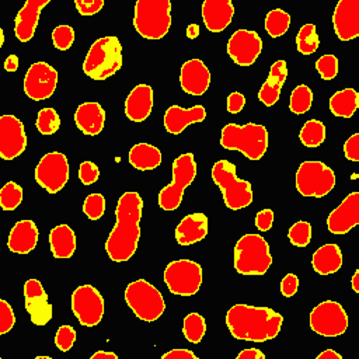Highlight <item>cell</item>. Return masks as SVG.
<instances>
[{
    "label": "cell",
    "mask_w": 359,
    "mask_h": 359,
    "mask_svg": "<svg viewBox=\"0 0 359 359\" xmlns=\"http://www.w3.org/2000/svg\"><path fill=\"white\" fill-rule=\"evenodd\" d=\"M205 118L206 109L202 105H194L191 108L171 105L164 114V128L171 135H180L188 125L202 122Z\"/></svg>",
    "instance_id": "603a6c76"
},
{
    "label": "cell",
    "mask_w": 359,
    "mask_h": 359,
    "mask_svg": "<svg viewBox=\"0 0 359 359\" xmlns=\"http://www.w3.org/2000/svg\"><path fill=\"white\" fill-rule=\"evenodd\" d=\"M170 11V0H137L133 27L146 39H160L171 27Z\"/></svg>",
    "instance_id": "5b68a950"
},
{
    "label": "cell",
    "mask_w": 359,
    "mask_h": 359,
    "mask_svg": "<svg viewBox=\"0 0 359 359\" xmlns=\"http://www.w3.org/2000/svg\"><path fill=\"white\" fill-rule=\"evenodd\" d=\"M220 146L238 150L250 160H259L268 147V132L264 125L227 123L222 129Z\"/></svg>",
    "instance_id": "3957f363"
},
{
    "label": "cell",
    "mask_w": 359,
    "mask_h": 359,
    "mask_svg": "<svg viewBox=\"0 0 359 359\" xmlns=\"http://www.w3.org/2000/svg\"><path fill=\"white\" fill-rule=\"evenodd\" d=\"M52 41L56 49L67 50L74 42V29L70 25H57L52 31Z\"/></svg>",
    "instance_id": "7bdbcfd3"
},
{
    "label": "cell",
    "mask_w": 359,
    "mask_h": 359,
    "mask_svg": "<svg viewBox=\"0 0 359 359\" xmlns=\"http://www.w3.org/2000/svg\"><path fill=\"white\" fill-rule=\"evenodd\" d=\"M342 356L338 353V352H335L334 349H325V351H323L318 356H317V359H341Z\"/></svg>",
    "instance_id": "6f0895ef"
},
{
    "label": "cell",
    "mask_w": 359,
    "mask_h": 359,
    "mask_svg": "<svg viewBox=\"0 0 359 359\" xmlns=\"http://www.w3.org/2000/svg\"><path fill=\"white\" fill-rule=\"evenodd\" d=\"M234 14L230 0H205L202 4V18L210 32H220L229 27Z\"/></svg>",
    "instance_id": "cb8c5ba5"
},
{
    "label": "cell",
    "mask_w": 359,
    "mask_h": 359,
    "mask_svg": "<svg viewBox=\"0 0 359 359\" xmlns=\"http://www.w3.org/2000/svg\"><path fill=\"white\" fill-rule=\"evenodd\" d=\"M359 107V94L353 88H344L337 91L330 98V111L335 116L351 118Z\"/></svg>",
    "instance_id": "d6a6232c"
},
{
    "label": "cell",
    "mask_w": 359,
    "mask_h": 359,
    "mask_svg": "<svg viewBox=\"0 0 359 359\" xmlns=\"http://www.w3.org/2000/svg\"><path fill=\"white\" fill-rule=\"evenodd\" d=\"M72 311L81 325L94 327L104 316V299L94 286H79L72 293Z\"/></svg>",
    "instance_id": "5bb4252c"
},
{
    "label": "cell",
    "mask_w": 359,
    "mask_h": 359,
    "mask_svg": "<svg viewBox=\"0 0 359 359\" xmlns=\"http://www.w3.org/2000/svg\"><path fill=\"white\" fill-rule=\"evenodd\" d=\"M261 50L262 39L255 31L237 29L227 42V53L238 66H251Z\"/></svg>",
    "instance_id": "2e32d148"
},
{
    "label": "cell",
    "mask_w": 359,
    "mask_h": 359,
    "mask_svg": "<svg viewBox=\"0 0 359 359\" xmlns=\"http://www.w3.org/2000/svg\"><path fill=\"white\" fill-rule=\"evenodd\" d=\"M196 177V163L192 153H184L172 161V181L158 192V206L163 210H175L182 202L185 188Z\"/></svg>",
    "instance_id": "9c48e42d"
},
{
    "label": "cell",
    "mask_w": 359,
    "mask_h": 359,
    "mask_svg": "<svg viewBox=\"0 0 359 359\" xmlns=\"http://www.w3.org/2000/svg\"><path fill=\"white\" fill-rule=\"evenodd\" d=\"M36 129L42 135H52L60 126V118L53 108H42L36 116Z\"/></svg>",
    "instance_id": "ab89813d"
},
{
    "label": "cell",
    "mask_w": 359,
    "mask_h": 359,
    "mask_svg": "<svg viewBox=\"0 0 359 359\" xmlns=\"http://www.w3.org/2000/svg\"><path fill=\"white\" fill-rule=\"evenodd\" d=\"M163 359H196V355L188 349H171L163 355Z\"/></svg>",
    "instance_id": "db71d44e"
},
{
    "label": "cell",
    "mask_w": 359,
    "mask_h": 359,
    "mask_svg": "<svg viewBox=\"0 0 359 359\" xmlns=\"http://www.w3.org/2000/svg\"><path fill=\"white\" fill-rule=\"evenodd\" d=\"M3 42H4V35H3V29H0V46L3 45Z\"/></svg>",
    "instance_id": "6125c7cd"
},
{
    "label": "cell",
    "mask_w": 359,
    "mask_h": 359,
    "mask_svg": "<svg viewBox=\"0 0 359 359\" xmlns=\"http://www.w3.org/2000/svg\"><path fill=\"white\" fill-rule=\"evenodd\" d=\"M359 223V192H351L327 217L328 231L346 234Z\"/></svg>",
    "instance_id": "d6986e66"
},
{
    "label": "cell",
    "mask_w": 359,
    "mask_h": 359,
    "mask_svg": "<svg viewBox=\"0 0 359 359\" xmlns=\"http://www.w3.org/2000/svg\"><path fill=\"white\" fill-rule=\"evenodd\" d=\"M15 323V316L11 306L6 300H0V334L8 332Z\"/></svg>",
    "instance_id": "bcb514c9"
},
{
    "label": "cell",
    "mask_w": 359,
    "mask_h": 359,
    "mask_svg": "<svg viewBox=\"0 0 359 359\" xmlns=\"http://www.w3.org/2000/svg\"><path fill=\"white\" fill-rule=\"evenodd\" d=\"M287 77V67L285 60H276L269 70L266 81L261 86V90L258 91L259 101L266 105L272 107L280 95L282 86Z\"/></svg>",
    "instance_id": "f1b7e54d"
},
{
    "label": "cell",
    "mask_w": 359,
    "mask_h": 359,
    "mask_svg": "<svg viewBox=\"0 0 359 359\" xmlns=\"http://www.w3.org/2000/svg\"><path fill=\"white\" fill-rule=\"evenodd\" d=\"M300 142L307 147H317L325 140V126L321 121L309 119L299 133Z\"/></svg>",
    "instance_id": "836d02e7"
},
{
    "label": "cell",
    "mask_w": 359,
    "mask_h": 359,
    "mask_svg": "<svg viewBox=\"0 0 359 359\" xmlns=\"http://www.w3.org/2000/svg\"><path fill=\"white\" fill-rule=\"evenodd\" d=\"M296 45L297 50L303 55H311L318 49L320 39L316 32V25L314 24H304L296 36Z\"/></svg>",
    "instance_id": "8d00e7d4"
},
{
    "label": "cell",
    "mask_w": 359,
    "mask_h": 359,
    "mask_svg": "<svg viewBox=\"0 0 359 359\" xmlns=\"http://www.w3.org/2000/svg\"><path fill=\"white\" fill-rule=\"evenodd\" d=\"M100 177V170L93 161H83L79 167V178L84 185L94 184Z\"/></svg>",
    "instance_id": "7dc6e473"
},
{
    "label": "cell",
    "mask_w": 359,
    "mask_h": 359,
    "mask_svg": "<svg viewBox=\"0 0 359 359\" xmlns=\"http://www.w3.org/2000/svg\"><path fill=\"white\" fill-rule=\"evenodd\" d=\"M18 67V57L15 55H10L4 62V69L7 72H15Z\"/></svg>",
    "instance_id": "9f6ffc18"
},
{
    "label": "cell",
    "mask_w": 359,
    "mask_h": 359,
    "mask_svg": "<svg viewBox=\"0 0 359 359\" xmlns=\"http://www.w3.org/2000/svg\"><path fill=\"white\" fill-rule=\"evenodd\" d=\"M122 67V45L116 36L97 39L83 63L84 73L93 80H105Z\"/></svg>",
    "instance_id": "277c9868"
},
{
    "label": "cell",
    "mask_w": 359,
    "mask_h": 359,
    "mask_svg": "<svg viewBox=\"0 0 359 359\" xmlns=\"http://www.w3.org/2000/svg\"><path fill=\"white\" fill-rule=\"evenodd\" d=\"M57 84V72L45 62L32 63L24 77V93L34 101L49 98Z\"/></svg>",
    "instance_id": "9a60e30c"
},
{
    "label": "cell",
    "mask_w": 359,
    "mask_h": 359,
    "mask_svg": "<svg viewBox=\"0 0 359 359\" xmlns=\"http://www.w3.org/2000/svg\"><path fill=\"white\" fill-rule=\"evenodd\" d=\"M273 223V212L271 209H262L255 216V226L261 231H268Z\"/></svg>",
    "instance_id": "816d5d0a"
},
{
    "label": "cell",
    "mask_w": 359,
    "mask_h": 359,
    "mask_svg": "<svg viewBox=\"0 0 359 359\" xmlns=\"http://www.w3.org/2000/svg\"><path fill=\"white\" fill-rule=\"evenodd\" d=\"M27 147V136L22 122L14 115L0 116V157L13 160Z\"/></svg>",
    "instance_id": "e0dca14e"
},
{
    "label": "cell",
    "mask_w": 359,
    "mask_h": 359,
    "mask_svg": "<svg viewBox=\"0 0 359 359\" xmlns=\"http://www.w3.org/2000/svg\"><path fill=\"white\" fill-rule=\"evenodd\" d=\"M91 359H118V356H116V353H114V352L98 351V352H95V353L91 356Z\"/></svg>",
    "instance_id": "680465c9"
},
{
    "label": "cell",
    "mask_w": 359,
    "mask_h": 359,
    "mask_svg": "<svg viewBox=\"0 0 359 359\" xmlns=\"http://www.w3.org/2000/svg\"><path fill=\"white\" fill-rule=\"evenodd\" d=\"M74 122L84 135L95 136L104 128L105 111L98 102H83L74 112Z\"/></svg>",
    "instance_id": "4316f807"
},
{
    "label": "cell",
    "mask_w": 359,
    "mask_h": 359,
    "mask_svg": "<svg viewBox=\"0 0 359 359\" xmlns=\"http://www.w3.org/2000/svg\"><path fill=\"white\" fill-rule=\"evenodd\" d=\"M289 25H290V15L280 8H275L269 11L265 17V29L272 38H278L286 34V31L289 29Z\"/></svg>",
    "instance_id": "e575fe53"
},
{
    "label": "cell",
    "mask_w": 359,
    "mask_h": 359,
    "mask_svg": "<svg viewBox=\"0 0 359 359\" xmlns=\"http://www.w3.org/2000/svg\"><path fill=\"white\" fill-rule=\"evenodd\" d=\"M334 185V171L321 161H303L296 171V189L303 196L323 198Z\"/></svg>",
    "instance_id": "30bf717a"
},
{
    "label": "cell",
    "mask_w": 359,
    "mask_h": 359,
    "mask_svg": "<svg viewBox=\"0 0 359 359\" xmlns=\"http://www.w3.org/2000/svg\"><path fill=\"white\" fill-rule=\"evenodd\" d=\"M264 358H265V355L255 348L244 349L237 355V359H264Z\"/></svg>",
    "instance_id": "11a10c76"
},
{
    "label": "cell",
    "mask_w": 359,
    "mask_h": 359,
    "mask_svg": "<svg viewBox=\"0 0 359 359\" xmlns=\"http://www.w3.org/2000/svg\"><path fill=\"white\" fill-rule=\"evenodd\" d=\"M208 234V217L203 213H189L175 229V240L180 245H191L203 240Z\"/></svg>",
    "instance_id": "484cf974"
},
{
    "label": "cell",
    "mask_w": 359,
    "mask_h": 359,
    "mask_svg": "<svg viewBox=\"0 0 359 359\" xmlns=\"http://www.w3.org/2000/svg\"><path fill=\"white\" fill-rule=\"evenodd\" d=\"M299 287V278L294 273H287L280 282V292L285 297H292Z\"/></svg>",
    "instance_id": "f907efd6"
},
{
    "label": "cell",
    "mask_w": 359,
    "mask_h": 359,
    "mask_svg": "<svg viewBox=\"0 0 359 359\" xmlns=\"http://www.w3.org/2000/svg\"><path fill=\"white\" fill-rule=\"evenodd\" d=\"M181 88L191 95H202L210 84V72L199 59L185 62L180 72Z\"/></svg>",
    "instance_id": "44dd1931"
},
{
    "label": "cell",
    "mask_w": 359,
    "mask_h": 359,
    "mask_svg": "<svg viewBox=\"0 0 359 359\" xmlns=\"http://www.w3.org/2000/svg\"><path fill=\"white\" fill-rule=\"evenodd\" d=\"M36 182L49 194L59 192L69 180V163L63 153H46L35 168Z\"/></svg>",
    "instance_id": "4fadbf2b"
},
{
    "label": "cell",
    "mask_w": 359,
    "mask_h": 359,
    "mask_svg": "<svg viewBox=\"0 0 359 359\" xmlns=\"http://www.w3.org/2000/svg\"><path fill=\"white\" fill-rule=\"evenodd\" d=\"M38 243V229L32 220L17 222L8 236L7 247L15 254H28Z\"/></svg>",
    "instance_id": "83f0119b"
},
{
    "label": "cell",
    "mask_w": 359,
    "mask_h": 359,
    "mask_svg": "<svg viewBox=\"0 0 359 359\" xmlns=\"http://www.w3.org/2000/svg\"><path fill=\"white\" fill-rule=\"evenodd\" d=\"M244 104H245V97L241 93L234 91L227 97V111L230 114L240 112L244 108Z\"/></svg>",
    "instance_id": "f5cc1de1"
},
{
    "label": "cell",
    "mask_w": 359,
    "mask_h": 359,
    "mask_svg": "<svg viewBox=\"0 0 359 359\" xmlns=\"http://www.w3.org/2000/svg\"><path fill=\"white\" fill-rule=\"evenodd\" d=\"M310 327L318 335L338 337L348 328V314L339 303L325 300L311 310Z\"/></svg>",
    "instance_id": "7c38bea8"
},
{
    "label": "cell",
    "mask_w": 359,
    "mask_h": 359,
    "mask_svg": "<svg viewBox=\"0 0 359 359\" xmlns=\"http://www.w3.org/2000/svg\"><path fill=\"white\" fill-rule=\"evenodd\" d=\"M272 257L269 245L262 236L245 234L234 247V268L241 275H264Z\"/></svg>",
    "instance_id": "52a82bcc"
},
{
    "label": "cell",
    "mask_w": 359,
    "mask_h": 359,
    "mask_svg": "<svg viewBox=\"0 0 359 359\" xmlns=\"http://www.w3.org/2000/svg\"><path fill=\"white\" fill-rule=\"evenodd\" d=\"M36 359H50L49 356H36Z\"/></svg>",
    "instance_id": "be15d7a7"
},
{
    "label": "cell",
    "mask_w": 359,
    "mask_h": 359,
    "mask_svg": "<svg viewBox=\"0 0 359 359\" xmlns=\"http://www.w3.org/2000/svg\"><path fill=\"white\" fill-rule=\"evenodd\" d=\"M48 3L49 0H28L18 11L14 20V32L21 42H28L34 36L41 11Z\"/></svg>",
    "instance_id": "7402d4cb"
},
{
    "label": "cell",
    "mask_w": 359,
    "mask_h": 359,
    "mask_svg": "<svg viewBox=\"0 0 359 359\" xmlns=\"http://www.w3.org/2000/svg\"><path fill=\"white\" fill-rule=\"evenodd\" d=\"M199 35V25L198 24H189L187 27V36L189 39H195Z\"/></svg>",
    "instance_id": "91938a15"
},
{
    "label": "cell",
    "mask_w": 359,
    "mask_h": 359,
    "mask_svg": "<svg viewBox=\"0 0 359 359\" xmlns=\"http://www.w3.org/2000/svg\"><path fill=\"white\" fill-rule=\"evenodd\" d=\"M316 69L321 79L332 80L338 73V59L334 55H324L316 62Z\"/></svg>",
    "instance_id": "ee69618b"
},
{
    "label": "cell",
    "mask_w": 359,
    "mask_h": 359,
    "mask_svg": "<svg viewBox=\"0 0 359 359\" xmlns=\"http://www.w3.org/2000/svg\"><path fill=\"white\" fill-rule=\"evenodd\" d=\"M344 154L351 161H359V133H353L344 143Z\"/></svg>",
    "instance_id": "681fc988"
},
{
    "label": "cell",
    "mask_w": 359,
    "mask_h": 359,
    "mask_svg": "<svg viewBox=\"0 0 359 359\" xmlns=\"http://www.w3.org/2000/svg\"><path fill=\"white\" fill-rule=\"evenodd\" d=\"M153 108V90L147 84H137L126 97L125 115L133 122H143Z\"/></svg>",
    "instance_id": "d4e9b609"
},
{
    "label": "cell",
    "mask_w": 359,
    "mask_h": 359,
    "mask_svg": "<svg viewBox=\"0 0 359 359\" xmlns=\"http://www.w3.org/2000/svg\"><path fill=\"white\" fill-rule=\"evenodd\" d=\"M283 323V317L269 307L236 304L226 314V325L236 339L264 342L273 339Z\"/></svg>",
    "instance_id": "7a4b0ae2"
},
{
    "label": "cell",
    "mask_w": 359,
    "mask_h": 359,
    "mask_svg": "<svg viewBox=\"0 0 359 359\" xmlns=\"http://www.w3.org/2000/svg\"><path fill=\"white\" fill-rule=\"evenodd\" d=\"M311 102H313L311 90L306 84H300L292 91L289 108L293 114L300 115V114H306L311 108Z\"/></svg>",
    "instance_id": "74e56055"
},
{
    "label": "cell",
    "mask_w": 359,
    "mask_h": 359,
    "mask_svg": "<svg viewBox=\"0 0 359 359\" xmlns=\"http://www.w3.org/2000/svg\"><path fill=\"white\" fill-rule=\"evenodd\" d=\"M22 201V188L14 182L8 181L0 191V206L3 210H14Z\"/></svg>",
    "instance_id": "f35d334b"
},
{
    "label": "cell",
    "mask_w": 359,
    "mask_h": 359,
    "mask_svg": "<svg viewBox=\"0 0 359 359\" xmlns=\"http://www.w3.org/2000/svg\"><path fill=\"white\" fill-rule=\"evenodd\" d=\"M49 245L53 257L70 258L76 250V236L67 224H59L49 233Z\"/></svg>",
    "instance_id": "4dcf8cb0"
},
{
    "label": "cell",
    "mask_w": 359,
    "mask_h": 359,
    "mask_svg": "<svg viewBox=\"0 0 359 359\" xmlns=\"http://www.w3.org/2000/svg\"><path fill=\"white\" fill-rule=\"evenodd\" d=\"M352 289L355 293H359V271H355L352 276Z\"/></svg>",
    "instance_id": "94428289"
},
{
    "label": "cell",
    "mask_w": 359,
    "mask_h": 359,
    "mask_svg": "<svg viewBox=\"0 0 359 359\" xmlns=\"http://www.w3.org/2000/svg\"><path fill=\"white\" fill-rule=\"evenodd\" d=\"M76 341V331L70 325H60L56 331L55 344L62 352H67Z\"/></svg>",
    "instance_id": "f6af8a7d"
},
{
    "label": "cell",
    "mask_w": 359,
    "mask_h": 359,
    "mask_svg": "<svg viewBox=\"0 0 359 359\" xmlns=\"http://www.w3.org/2000/svg\"><path fill=\"white\" fill-rule=\"evenodd\" d=\"M24 299L25 310L35 325H45L52 318V304L39 280L28 279L24 283Z\"/></svg>",
    "instance_id": "ac0fdd59"
},
{
    "label": "cell",
    "mask_w": 359,
    "mask_h": 359,
    "mask_svg": "<svg viewBox=\"0 0 359 359\" xmlns=\"http://www.w3.org/2000/svg\"><path fill=\"white\" fill-rule=\"evenodd\" d=\"M205 332H206V323L201 314L191 313L185 316L182 323V334L189 342L199 344Z\"/></svg>",
    "instance_id": "d590c367"
},
{
    "label": "cell",
    "mask_w": 359,
    "mask_h": 359,
    "mask_svg": "<svg viewBox=\"0 0 359 359\" xmlns=\"http://www.w3.org/2000/svg\"><path fill=\"white\" fill-rule=\"evenodd\" d=\"M129 163L140 171L154 170L161 164V151L149 143H137L129 150Z\"/></svg>",
    "instance_id": "1f68e13d"
},
{
    "label": "cell",
    "mask_w": 359,
    "mask_h": 359,
    "mask_svg": "<svg viewBox=\"0 0 359 359\" xmlns=\"http://www.w3.org/2000/svg\"><path fill=\"white\" fill-rule=\"evenodd\" d=\"M83 212L91 220H98L105 212V198L101 194H90L83 203Z\"/></svg>",
    "instance_id": "b9f144b4"
},
{
    "label": "cell",
    "mask_w": 359,
    "mask_h": 359,
    "mask_svg": "<svg viewBox=\"0 0 359 359\" xmlns=\"http://www.w3.org/2000/svg\"><path fill=\"white\" fill-rule=\"evenodd\" d=\"M314 271L320 275H330L342 266V254L337 244H324L318 247L311 258Z\"/></svg>",
    "instance_id": "f546056e"
},
{
    "label": "cell",
    "mask_w": 359,
    "mask_h": 359,
    "mask_svg": "<svg viewBox=\"0 0 359 359\" xmlns=\"http://www.w3.org/2000/svg\"><path fill=\"white\" fill-rule=\"evenodd\" d=\"M74 4H76L77 11L81 15H93L102 8L104 1L102 0H90V1L88 0H76Z\"/></svg>",
    "instance_id": "c3c4849f"
},
{
    "label": "cell",
    "mask_w": 359,
    "mask_h": 359,
    "mask_svg": "<svg viewBox=\"0 0 359 359\" xmlns=\"http://www.w3.org/2000/svg\"><path fill=\"white\" fill-rule=\"evenodd\" d=\"M164 282L172 294L192 296L202 285V268L191 259L171 261L164 269Z\"/></svg>",
    "instance_id": "8fae6325"
},
{
    "label": "cell",
    "mask_w": 359,
    "mask_h": 359,
    "mask_svg": "<svg viewBox=\"0 0 359 359\" xmlns=\"http://www.w3.org/2000/svg\"><path fill=\"white\" fill-rule=\"evenodd\" d=\"M290 243L296 247H306L311 240V224L309 222H296L287 233Z\"/></svg>",
    "instance_id": "60d3db41"
},
{
    "label": "cell",
    "mask_w": 359,
    "mask_h": 359,
    "mask_svg": "<svg viewBox=\"0 0 359 359\" xmlns=\"http://www.w3.org/2000/svg\"><path fill=\"white\" fill-rule=\"evenodd\" d=\"M142 209L143 201L137 192L129 191L119 196L116 222L105 241V251L112 261L123 262L135 254L140 237Z\"/></svg>",
    "instance_id": "6da1fadb"
},
{
    "label": "cell",
    "mask_w": 359,
    "mask_h": 359,
    "mask_svg": "<svg viewBox=\"0 0 359 359\" xmlns=\"http://www.w3.org/2000/svg\"><path fill=\"white\" fill-rule=\"evenodd\" d=\"M212 180L223 195L224 205L231 210L247 208L252 202L251 184L236 175V165L227 160H219L213 164Z\"/></svg>",
    "instance_id": "8992f818"
},
{
    "label": "cell",
    "mask_w": 359,
    "mask_h": 359,
    "mask_svg": "<svg viewBox=\"0 0 359 359\" xmlns=\"http://www.w3.org/2000/svg\"><path fill=\"white\" fill-rule=\"evenodd\" d=\"M332 24L341 41H351L359 35V1L339 0L332 14Z\"/></svg>",
    "instance_id": "ffe728a7"
},
{
    "label": "cell",
    "mask_w": 359,
    "mask_h": 359,
    "mask_svg": "<svg viewBox=\"0 0 359 359\" xmlns=\"http://www.w3.org/2000/svg\"><path fill=\"white\" fill-rule=\"evenodd\" d=\"M123 296L135 316L143 321H156L165 310L163 294L144 279L130 282Z\"/></svg>",
    "instance_id": "ba28073f"
}]
</instances>
